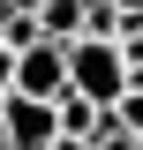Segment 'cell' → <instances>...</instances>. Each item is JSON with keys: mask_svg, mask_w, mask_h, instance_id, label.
<instances>
[{"mask_svg": "<svg viewBox=\"0 0 143 150\" xmlns=\"http://www.w3.org/2000/svg\"><path fill=\"white\" fill-rule=\"evenodd\" d=\"M83 38H121V8L113 0H83Z\"/></svg>", "mask_w": 143, "mask_h": 150, "instance_id": "8992f818", "label": "cell"}, {"mask_svg": "<svg viewBox=\"0 0 143 150\" xmlns=\"http://www.w3.org/2000/svg\"><path fill=\"white\" fill-rule=\"evenodd\" d=\"M0 150H8V143H0Z\"/></svg>", "mask_w": 143, "mask_h": 150, "instance_id": "5bb4252c", "label": "cell"}, {"mask_svg": "<svg viewBox=\"0 0 143 150\" xmlns=\"http://www.w3.org/2000/svg\"><path fill=\"white\" fill-rule=\"evenodd\" d=\"M38 38H53V45H75L83 38V0H38Z\"/></svg>", "mask_w": 143, "mask_h": 150, "instance_id": "5b68a950", "label": "cell"}, {"mask_svg": "<svg viewBox=\"0 0 143 150\" xmlns=\"http://www.w3.org/2000/svg\"><path fill=\"white\" fill-rule=\"evenodd\" d=\"M60 90H68V45L30 38V45L15 53V90H8V98H45V105H53Z\"/></svg>", "mask_w": 143, "mask_h": 150, "instance_id": "7a4b0ae2", "label": "cell"}, {"mask_svg": "<svg viewBox=\"0 0 143 150\" xmlns=\"http://www.w3.org/2000/svg\"><path fill=\"white\" fill-rule=\"evenodd\" d=\"M68 90L90 98L98 112H106L121 90H136V83H128V60H121V38H75L68 45Z\"/></svg>", "mask_w": 143, "mask_h": 150, "instance_id": "6da1fadb", "label": "cell"}, {"mask_svg": "<svg viewBox=\"0 0 143 150\" xmlns=\"http://www.w3.org/2000/svg\"><path fill=\"white\" fill-rule=\"evenodd\" d=\"M106 120H113L121 135H143V90H121V98L106 105Z\"/></svg>", "mask_w": 143, "mask_h": 150, "instance_id": "52a82bcc", "label": "cell"}, {"mask_svg": "<svg viewBox=\"0 0 143 150\" xmlns=\"http://www.w3.org/2000/svg\"><path fill=\"white\" fill-rule=\"evenodd\" d=\"M90 150H136V135H121V128H106V135H98Z\"/></svg>", "mask_w": 143, "mask_h": 150, "instance_id": "ba28073f", "label": "cell"}, {"mask_svg": "<svg viewBox=\"0 0 143 150\" xmlns=\"http://www.w3.org/2000/svg\"><path fill=\"white\" fill-rule=\"evenodd\" d=\"M0 143L8 150H53L60 143V120L45 98H0Z\"/></svg>", "mask_w": 143, "mask_h": 150, "instance_id": "3957f363", "label": "cell"}, {"mask_svg": "<svg viewBox=\"0 0 143 150\" xmlns=\"http://www.w3.org/2000/svg\"><path fill=\"white\" fill-rule=\"evenodd\" d=\"M15 90V53H8V45H0V98Z\"/></svg>", "mask_w": 143, "mask_h": 150, "instance_id": "9c48e42d", "label": "cell"}, {"mask_svg": "<svg viewBox=\"0 0 143 150\" xmlns=\"http://www.w3.org/2000/svg\"><path fill=\"white\" fill-rule=\"evenodd\" d=\"M8 8H15V15H38V0H8Z\"/></svg>", "mask_w": 143, "mask_h": 150, "instance_id": "30bf717a", "label": "cell"}, {"mask_svg": "<svg viewBox=\"0 0 143 150\" xmlns=\"http://www.w3.org/2000/svg\"><path fill=\"white\" fill-rule=\"evenodd\" d=\"M136 150H143V135H136Z\"/></svg>", "mask_w": 143, "mask_h": 150, "instance_id": "4fadbf2b", "label": "cell"}, {"mask_svg": "<svg viewBox=\"0 0 143 150\" xmlns=\"http://www.w3.org/2000/svg\"><path fill=\"white\" fill-rule=\"evenodd\" d=\"M53 120H60V143H83V150H90L98 135L113 128L106 112L90 105V98H75V90H60V98H53Z\"/></svg>", "mask_w": 143, "mask_h": 150, "instance_id": "277c9868", "label": "cell"}, {"mask_svg": "<svg viewBox=\"0 0 143 150\" xmlns=\"http://www.w3.org/2000/svg\"><path fill=\"white\" fill-rule=\"evenodd\" d=\"M53 150H83V143H53Z\"/></svg>", "mask_w": 143, "mask_h": 150, "instance_id": "7c38bea8", "label": "cell"}, {"mask_svg": "<svg viewBox=\"0 0 143 150\" xmlns=\"http://www.w3.org/2000/svg\"><path fill=\"white\" fill-rule=\"evenodd\" d=\"M8 15H15V8H8V0H0V23H8Z\"/></svg>", "mask_w": 143, "mask_h": 150, "instance_id": "8fae6325", "label": "cell"}]
</instances>
